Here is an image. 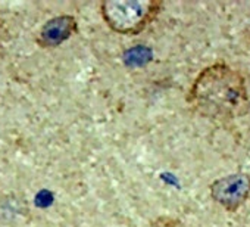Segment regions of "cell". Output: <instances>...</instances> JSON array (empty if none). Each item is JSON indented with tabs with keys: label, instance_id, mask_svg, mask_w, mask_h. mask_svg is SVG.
I'll use <instances>...</instances> for the list:
<instances>
[{
	"label": "cell",
	"instance_id": "obj_1",
	"mask_svg": "<svg viewBox=\"0 0 250 227\" xmlns=\"http://www.w3.org/2000/svg\"><path fill=\"white\" fill-rule=\"evenodd\" d=\"M187 100L199 115L215 121L240 118L250 106L246 78L224 61L215 62L197 74Z\"/></svg>",
	"mask_w": 250,
	"mask_h": 227
},
{
	"label": "cell",
	"instance_id": "obj_2",
	"mask_svg": "<svg viewBox=\"0 0 250 227\" xmlns=\"http://www.w3.org/2000/svg\"><path fill=\"white\" fill-rule=\"evenodd\" d=\"M158 0H107L100 5L104 23L119 34H139L161 14Z\"/></svg>",
	"mask_w": 250,
	"mask_h": 227
},
{
	"label": "cell",
	"instance_id": "obj_3",
	"mask_svg": "<svg viewBox=\"0 0 250 227\" xmlns=\"http://www.w3.org/2000/svg\"><path fill=\"white\" fill-rule=\"evenodd\" d=\"M209 193L225 211L235 212L250 198V174L238 171L222 176L210 183Z\"/></svg>",
	"mask_w": 250,
	"mask_h": 227
},
{
	"label": "cell",
	"instance_id": "obj_4",
	"mask_svg": "<svg viewBox=\"0 0 250 227\" xmlns=\"http://www.w3.org/2000/svg\"><path fill=\"white\" fill-rule=\"evenodd\" d=\"M77 33V20L71 15H61L47 21L39 33L37 43L42 47H56Z\"/></svg>",
	"mask_w": 250,
	"mask_h": 227
},
{
	"label": "cell",
	"instance_id": "obj_5",
	"mask_svg": "<svg viewBox=\"0 0 250 227\" xmlns=\"http://www.w3.org/2000/svg\"><path fill=\"white\" fill-rule=\"evenodd\" d=\"M147 227H184V224L175 217L162 215V217H158L156 220H153Z\"/></svg>",
	"mask_w": 250,
	"mask_h": 227
}]
</instances>
